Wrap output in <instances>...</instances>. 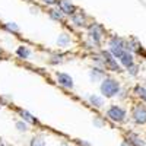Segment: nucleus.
<instances>
[{
  "instance_id": "20e7f679",
  "label": "nucleus",
  "mask_w": 146,
  "mask_h": 146,
  "mask_svg": "<svg viewBox=\"0 0 146 146\" xmlns=\"http://www.w3.org/2000/svg\"><path fill=\"white\" fill-rule=\"evenodd\" d=\"M102 56H104V62H105V66L108 67V69H111V70H120V67H118V64H117V62L114 60V57H113V54L111 53H107V51H104L102 53Z\"/></svg>"
},
{
  "instance_id": "9d476101",
  "label": "nucleus",
  "mask_w": 146,
  "mask_h": 146,
  "mask_svg": "<svg viewBox=\"0 0 146 146\" xmlns=\"http://www.w3.org/2000/svg\"><path fill=\"white\" fill-rule=\"evenodd\" d=\"M16 54H18L19 57H22V58H28L29 54H31V51H29L28 47H19L18 50H16Z\"/></svg>"
},
{
  "instance_id": "f8f14e48",
  "label": "nucleus",
  "mask_w": 146,
  "mask_h": 146,
  "mask_svg": "<svg viewBox=\"0 0 146 146\" xmlns=\"http://www.w3.org/2000/svg\"><path fill=\"white\" fill-rule=\"evenodd\" d=\"M57 44H58V45H62V47L69 45V44H70V38H69V35H66V34L60 35V36H58V40H57Z\"/></svg>"
},
{
  "instance_id": "6e6552de",
  "label": "nucleus",
  "mask_w": 146,
  "mask_h": 146,
  "mask_svg": "<svg viewBox=\"0 0 146 146\" xmlns=\"http://www.w3.org/2000/svg\"><path fill=\"white\" fill-rule=\"evenodd\" d=\"M101 35H102V29L98 25H95L94 28H91V38H92L94 42H100L101 41Z\"/></svg>"
},
{
  "instance_id": "f3484780",
  "label": "nucleus",
  "mask_w": 146,
  "mask_h": 146,
  "mask_svg": "<svg viewBox=\"0 0 146 146\" xmlns=\"http://www.w3.org/2000/svg\"><path fill=\"white\" fill-rule=\"evenodd\" d=\"M31 146H45V142H44V139L41 136H38V137H34L32 139Z\"/></svg>"
},
{
  "instance_id": "7ed1b4c3",
  "label": "nucleus",
  "mask_w": 146,
  "mask_h": 146,
  "mask_svg": "<svg viewBox=\"0 0 146 146\" xmlns=\"http://www.w3.org/2000/svg\"><path fill=\"white\" fill-rule=\"evenodd\" d=\"M107 115L113 121H123L124 117H126V111L121 107H111L107 111Z\"/></svg>"
},
{
  "instance_id": "4be33fe9",
  "label": "nucleus",
  "mask_w": 146,
  "mask_h": 146,
  "mask_svg": "<svg viewBox=\"0 0 146 146\" xmlns=\"http://www.w3.org/2000/svg\"><path fill=\"white\" fill-rule=\"evenodd\" d=\"M129 69V72H130V75H136L137 73V66L136 64H131L130 67H127Z\"/></svg>"
},
{
  "instance_id": "9b49d317",
  "label": "nucleus",
  "mask_w": 146,
  "mask_h": 146,
  "mask_svg": "<svg viewBox=\"0 0 146 146\" xmlns=\"http://www.w3.org/2000/svg\"><path fill=\"white\" fill-rule=\"evenodd\" d=\"M72 19H73V23H76L78 27H83L85 25V15H80V13L73 15Z\"/></svg>"
},
{
  "instance_id": "1a4fd4ad",
  "label": "nucleus",
  "mask_w": 146,
  "mask_h": 146,
  "mask_svg": "<svg viewBox=\"0 0 146 146\" xmlns=\"http://www.w3.org/2000/svg\"><path fill=\"white\" fill-rule=\"evenodd\" d=\"M120 62H121V64L126 66V67H130L131 64H135V63H133V56L130 53H126V51L120 56Z\"/></svg>"
},
{
  "instance_id": "39448f33",
  "label": "nucleus",
  "mask_w": 146,
  "mask_h": 146,
  "mask_svg": "<svg viewBox=\"0 0 146 146\" xmlns=\"http://www.w3.org/2000/svg\"><path fill=\"white\" fill-rule=\"evenodd\" d=\"M133 117H135L136 123H139V124L146 123V108L145 107H136L135 113H133Z\"/></svg>"
},
{
  "instance_id": "6ab92c4d",
  "label": "nucleus",
  "mask_w": 146,
  "mask_h": 146,
  "mask_svg": "<svg viewBox=\"0 0 146 146\" xmlns=\"http://www.w3.org/2000/svg\"><path fill=\"white\" fill-rule=\"evenodd\" d=\"M130 139H131V145H133V146H145V145H143V142H142L137 136H135V135L130 136Z\"/></svg>"
},
{
  "instance_id": "412c9836",
  "label": "nucleus",
  "mask_w": 146,
  "mask_h": 146,
  "mask_svg": "<svg viewBox=\"0 0 146 146\" xmlns=\"http://www.w3.org/2000/svg\"><path fill=\"white\" fill-rule=\"evenodd\" d=\"M16 127H18V130H21V131H25V130H27V124H25V123H22V121L16 123Z\"/></svg>"
},
{
  "instance_id": "b1692460",
  "label": "nucleus",
  "mask_w": 146,
  "mask_h": 146,
  "mask_svg": "<svg viewBox=\"0 0 146 146\" xmlns=\"http://www.w3.org/2000/svg\"><path fill=\"white\" fill-rule=\"evenodd\" d=\"M100 120H101V118H95V121H94V123H95V124H98V126H102V123H101Z\"/></svg>"
},
{
  "instance_id": "a211bd4d",
  "label": "nucleus",
  "mask_w": 146,
  "mask_h": 146,
  "mask_svg": "<svg viewBox=\"0 0 146 146\" xmlns=\"http://www.w3.org/2000/svg\"><path fill=\"white\" fill-rule=\"evenodd\" d=\"M135 92L139 95V98H142L143 101H146V89H145V88H142V86H136Z\"/></svg>"
},
{
  "instance_id": "aec40b11",
  "label": "nucleus",
  "mask_w": 146,
  "mask_h": 146,
  "mask_svg": "<svg viewBox=\"0 0 146 146\" xmlns=\"http://www.w3.org/2000/svg\"><path fill=\"white\" fill-rule=\"evenodd\" d=\"M6 29H9L10 32H18L19 31V28H18V25H16V23H6Z\"/></svg>"
},
{
  "instance_id": "423d86ee",
  "label": "nucleus",
  "mask_w": 146,
  "mask_h": 146,
  "mask_svg": "<svg viewBox=\"0 0 146 146\" xmlns=\"http://www.w3.org/2000/svg\"><path fill=\"white\" fill-rule=\"evenodd\" d=\"M58 7L66 15H73V12H75V6H73V3H70L69 0H60Z\"/></svg>"
},
{
  "instance_id": "ddd939ff",
  "label": "nucleus",
  "mask_w": 146,
  "mask_h": 146,
  "mask_svg": "<svg viewBox=\"0 0 146 146\" xmlns=\"http://www.w3.org/2000/svg\"><path fill=\"white\" fill-rule=\"evenodd\" d=\"M19 114H21L23 118H25V121H28V123H32V124L35 123V118H34V117H32L29 113H27V111H23V110H21Z\"/></svg>"
},
{
  "instance_id": "0eeeda50",
  "label": "nucleus",
  "mask_w": 146,
  "mask_h": 146,
  "mask_svg": "<svg viewBox=\"0 0 146 146\" xmlns=\"http://www.w3.org/2000/svg\"><path fill=\"white\" fill-rule=\"evenodd\" d=\"M57 80L66 88H72L73 86V79L69 75H66V73H57Z\"/></svg>"
},
{
  "instance_id": "dca6fc26",
  "label": "nucleus",
  "mask_w": 146,
  "mask_h": 146,
  "mask_svg": "<svg viewBox=\"0 0 146 146\" xmlns=\"http://www.w3.org/2000/svg\"><path fill=\"white\" fill-rule=\"evenodd\" d=\"M101 78H102V72H101L100 69H94L92 73H91V79H92V80H98V79H101Z\"/></svg>"
},
{
  "instance_id": "f257e3e1",
  "label": "nucleus",
  "mask_w": 146,
  "mask_h": 146,
  "mask_svg": "<svg viewBox=\"0 0 146 146\" xmlns=\"http://www.w3.org/2000/svg\"><path fill=\"white\" fill-rule=\"evenodd\" d=\"M118 91H120V83L115 79L108 78L101 85V92H102L104 96H114Z\"/></svg>"
},
{
  "instance_id": "2eb2a0df",
  "label": "nucleus",
  "mask_w": 146,
  "mask_h": 146,
  "mask_svg": "<svg viewBox=\"0 0 146 146\" xmlns=\"http://www.w3.org/2000/svg\"><path fill=\"white\" fill-rule=\"evenodd\" d=\"M63 12L62 10H51L50 12V16L54 19V21H62V18H63Z\"/></svg>"
},
{
  "instance_id": "4468645a",
  "label": "nucleus",
  "mask_w": 146,
  "mask_h": 146,
  "mask_svg": "<svg viewBox=\"0 0 146 146\" xmlns=\"http://www.w3.org/2000/svg\"><path fill=\"white\" fill-rule=\"evenodd\" d=\"M89 101H91L94 105H96V107H101V105L104 104L102 98H100V96H95V95H91V96H89Z\"/></svg>"
},
{
  "instance_id": "f03ea898",
  "label": "nucleus",
  "mask_w": 146,
  "mask_h": 146,
  "mask_svg": "<svg viewBox=\"0 0 146 146\" xmlns=\"http://www.w3.org/2000/svg\"><path fill=\"white\" fill-rule=\"evenodd\" d=\"M124 47H126V44L120 38H113L111 41H110V53H111L114 57H120L124 53Z\"/></svg>"
},
{
  "instance_id": "393cba45",
  "label": "nucleus",
  "mask_w": 146,
  "mask_h": 146,
  "mask_svg": "<svg viewBox=\"0 0 146 146\" xmlns=\"http://www.w3.org/2000/svg\"><path fill=\"white\" fill-rule=\"evenodd\" d=\"M123 146H133V145H131V143H129V142H124V143H123Z\"/></svg>"
},
{
  "instance_id": "5701e85b",
  "label": "nucleus",
  "mask_w": 146,
  "mask_h": 146,
  "mask_svg": "<svg viewBox=\"0 0 146 146\" xmlns=\"http://www.w3.org/2000/svg\"><path fill=\"white\" fill-rule=\"evenodd\" d=\"M44 2H45L47 5H56V2H57V0H44Z\"/></svg>"
}]
</instances>
